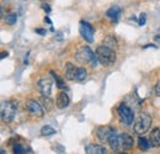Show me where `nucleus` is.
I'll use <instances>...</instances> for the list:
<instances>
[{
  "label": "nucleus",
  "mask_w": 160,
  "mask_h": 154,
  "mask_svg": "<svg viewBox=\"0 0 160 154\" xmlns=\"http://www.w3.org/2000/svg\"><path fill=\"white\" fill-rule=\"evenodd\" d=\"M16 115V106L10 101H5L1 104V120L5 123H10Z\"/></svg>",
  "instance_id": "20e7f679"
},
{
  "label": "nucleus",
  "mask_w": 160,
  "mask_h": 154,
  "mask_svg": "<svg viewBox=\"0 0 160 154\" xmlns=\"http://www.w3.org/2000/svg\"><path fill=\"white\" fill-rule=\"evenodd\" d=\"M120 139H121V147H122V149H124V151L131 149V148L133 147V144H134L133 138L128 135V133H123V135H121Z\"/></svg>",
  "instance_id": "9b49d317"
},
{
  "label": "nucleus",
  "mask_w": 160,
  "mask_h": 154,
  "mask_svg": "<svg viewBox=\"0 0 160 154\" xmlns=\"http://www.w3.org/2000/svg\"><path fill=\"white\" fill-rule=\"evenodd\" d=\"M42 8H43V10H44V11H47V13H51V8H49L47 4H44Z\"/></svg>",
  "instance_id": "cd10ccee"
},
{
  "label": "nucleus",
  "mask_w": 160,
  "mask_h": 154,
  "mask_svg": "<svg viewBox=\"0 0 160 154\" xmlns=\"http://www.w3.org/2000/svg\"><path fill=\"white\" fill-rule=\"evenodd\" d=\"M118 115H120L121 121H122L124 125L129 126V125L133 123L134 115H133V111L129 109L128 105H126V104H121L120 106H118Z\"/></svg>",
  "instance_id": "39448f33"
},
{
  "label": "nucleus",
  "mask_w": 160,
  "mask_h": 154,
  "mask_svg": "<svg viewBox=\"0 0 160 154\" xmlns=\"http://www.w3.org/2000/svg\"><path fill=\"white\" fill-rule=\"evenodd\" d=\"M149 141H150L152 147H154V148L160 147V130L159 128H154V130L150 132V138H149Z\"/></svg>",
  "instance_id": "2eb2a0df"
},
{
  "label": "nucleus",
  "mask_w": 160,
  "mask_h": 154,
  "mask_svg": "<svg viewBox=\"0 0 160 154\" xmlns=\"http://www.w3.org/2000/svg\"><path fill=\"white\" fill-rule=\"evenodd\" d=\"M79 31H80L81 37L85 39V41H88L89 43H91V42L94 41V32H95V31H94V27H92L89 22L81 21V22H80Z\"/></svg>",
  "instance_id": "423d86ee"
},
{
  "label": "nucleus",
  "mask_w": 160,
  "mask_h": 154,
  "mask_svg": "<svg viewBox=\"0 0 160 154\" xmlns=\"http://www.w3.org/2000/svg\"><path fill=\"white\" fill-rule=\"evenodd\" d=\"M36 32H37V33H40L41 36H44V35L47 33V31H46V30H42V28H37V30H36Z\"/></svg>",
  "instance_id": "a878e982"
},
{
  "label": "nucleus",
  "mask_w": 160,
  "mask_h": 154,
  "mask_svg": "<svg viewBox=\"0 0 160 154\" xmlns=\"http://www.w3.org/2000/svg\"><path fill=\"white\" fill-rule=\"evenodd\" d=\"M102 44L106 46V47H110V48L115 49L117 47V41H116L115 37H112V36H107L106 38L103 39V43Z\"/></svg>",
  "instance_id": "6ab92c4d"
},
{
  "label": "nucleus",
  "mask_w": 160,
  "mask_h": 154,
  "mask_svg": "<svg viewBox=\"0 0 160 154\" xmlns=\"http://www.w3.org/2000/svg\"><path fill=\"white\" fill-rule=\"evenodd\" d=\"M155 93H157L158 96H160V83H158L157 86H155Z\"/></svg>",
  "instance_id": "bb28decb"
},
{
  "label": "nucleus",
  "mask_w": 160,
  "mask_h": 154,
  "mask_svg": "<svg viewBox=\"0 0 160 154\" xmlns=\"http://www.w3.org/2000/svg\"><path fill=\"white\" fill-rule=\"evenodd\" d=\"M86 75H88L86 69H85V68H82V67H80V68H78V69H77L75 80H77V81H82V80H85Z\"/></svg>",
  "instance_id": "412c9836"
},
{
  "label": "nucleus",
  "mask_w": 160,
  "mask_h": 154,
  "mask_svg": "<svg viewBox=\"0 0 160 154\" xmlns=\"http://www.w3.org/2000/svg\"><path fill=\"white\" fill-rule=\"evenodd\" d=\"M150 147H152L150 141H148L145 137L140 136L139 138H138V148H139L140 151H148Z\"/></svg>",
  "instance_id": "f3484780"
},
{
  "label": "nucleus",
  "mask_w": 160,
  "mask_h": 154,
  "mask_svg": "<svg viewBox=\"0 0 160 154\" xmlns=\"http://www.w3.org/2000/svg\"><path fill=\"white\" fill-rule=\"evenodd\" d=\"M96 57L99 63L103 67H110L116 62V53L112 48L106 47V46H100L96 49Z\"/></svg>",
  "instance_id": "f03ea898"
},
{
  "label": "nucleus",
  "mask_w": 160,
  "mask_h": 154,
  "mask_svg": "<svg viewBox=\"0 0 160 154\" xmlns=\"http://www.w3.org/2000/svg\"><path fill=\"white\" fill-rule=\"evenodd\" d=\"M113 132H115V130L110 126H100L95 130V133L101 142H108L110 137L113 135Z\"/></svg>",
  "instance_id": "1a4fd4ad"
},
{
  "label": "nucleus",
  "mask_w": 160,
  "mask_h": 154,
  "mask_svg": "<svg viewBox=\"0 0 160 154\" xmlns=\"http://www.w3.org/2000/svg\"><path fill=\"white\" fill-rule=\"evenodd\" d=\"M145 22H147V14L142 13L139 15V21H138V23H139V26H144Z\"/></svg>",
  "instance_id": "393cba45"
},
{
  "label": "nucleus",
  "mask_w": 160,
  "mask_h": 154,
  "mask_svg": "<svg viewBox=\"0 0 160 154\" xmlns=\"http://www.w3.org/2000/svg\"><path fill=\"white\" fill-rule=\"evenodd\" d=\"M14 153H18V154H23V153H26V149L21 146V144H15L14 146Z\"/></svg>",
  "instance_id": "b1692460"
},
{
  "label": "nucleus",
  "mask_w": 160,
  "mask_h": 154,
  "mask_svg": "<svg viewBox=\"0 0 160 154\" xmlns=\"http://www.w3.org/2000/svg\"><path fill=\"white\" fill-rule=\"evenodd\" d=\"M26 109H27V111L32 116L42 117V116L44 115L43 106L41 105L40 102H37L36 100H28V101L26 102Z\"/></svg>",
  "instance_id": "6e6552de"
},
{
  "label": "nucleus",
  "mask_w": 160,
  "mask_h": 154,
  "mask_svg": "<svg viewBox=\"0 0 160 154\" xmlns=\"http://www.w3.org/2000/svg\"><path fill=\"white\" fill-rule=\"evenodd\" d=\"M85 152L89 154H105L106 148L103 146H99V144H89L85 147Z\"/></svg>",
  "instance_id": "4468645a"
},
{
  "label": "nucleus",
  "mask_w": 160,
  "mask_h": 154,
  "mask_svg": "<svg viewBox=\"0 0 160 154\" xmlns=\"http://www.w3.org/2000/svg\"><path fill=\"white\" fill-rule=\"evenodd\" d=\"M69 104H70V97H69V95L65 91H60L59 94H58V96H57V99H56V106L58 109H60V110H63V109L68 107Z\"/></svg>",
  "instance_id": "9d476101"
},
{
  "label": "nucleus",
  "mask_w": 160,
  "mask_h": 154,
  "mask_svg": "<svg viewBox=\"0 0 160 154\" xmlns=\"http://www.w3.org/2000/svg\"><path fill=\"white\" fill-rule=\"evenodd\" d=\"M5 57H8V52H2L1 53V58H5Z\"/></svg>",
  "instance_id": "c756f323"
},
{
  "label": "nucleus",
  "mask_w": 160,
  "mask_h": 154,
  "mask_svg": "<svg viewBox=\"0 0 160 154\" xmlns=\"http://www.w3.org/2000/svg\"><path fill=\"white\" fill-rule=\"evenodd\" d=\"M41 1H44V3H47V1H49V0H41Z\"/></svg>",
  "instance_id": "2f4dec72"
},
{
  "label": "nucleus",
  "mask_w": 160,
  "mask_h": 154,
  "mask_svg": "<svg viewBox=\"0 0 160 154\" xmlns=\"http://www.w3.org/2000/svg\"><path fill=\"white\" fill-rule=\"evenodd\" d=\"M54 133H57V131L53 128V127H51V126H43L42 128H41V135L44 136V137H49V136H53Z\"/></svg>",
  "instance_id": "aec40b11"
},
{
  "label": "nucleus",
  "mask_w": 160,
  "mask_h": 154,
  "mask_svg": "<svg viewBox=\"0 0 160 154\" xmlns=\"http://www.w3.org/2000/svg\"><path fill=\"white\" fill-rule=\"evenodd\" d=\"M155 41H157V42H159V43H160V31L158 32V33H157V36H155Z\"/></svg>",
  "instance_id": "c85d7f7f"
},
{
  "label": "nucleus",
  "mask_w": 160,
  "mask_h": 154,
  "mask_svg": "<svg viewBox=\"0 0 160 154\" xmlns=\"http://www.w3.org/2000/svg\"><path fill=\"white\" fill-rule=\"evenodd\" d=\"M16 20H18V15L15 13H11V14L6 15L5 21H6L8 25H14V23H16Z\"/></svg>",
  "instance_id": "5701e85b"
},
{
  "label": "nucleus",
  "mask_w": 160,
  "mask_h": 154,
  "mask_svg": "<svg viewBox=\"0 0 160 154\" xmlns=\"http://www.w3.org/2000/svg\"><path fill=\"white\" fill-rule=\"evenodd\" d=\"M77 69L75 65L73 63H67L64 67V75L68 80H75V74H77Z\"/></svg>",
  "instance_id": "ddd939ff"
},
{
  "label": "nucleus",
  "mask_w": 160,
  "mask_h": 154,
  "mask_svg": "<svg viewBox=\"0 0 160 154\" xmlns=\"http://www.w3.org/2000/svg\"><path fill=\"white\" fill-rule=\"evenodd\" d=\"M108 144L111 147L112 151H118L121 147V139H120V136L116 133V131L113 132V135L110 137L108 139Z\"/></svg>",
  "instance_id": "dca6fc26"
},
{
  "label": "nucleus",
  "mask_w": 160,
  "mask_h": 154,
  "mask_svg": "<svg viewBox=\"0 0 160 154\" xmlns=\"http://www.w3.org/2000/svg\"><path fill=\"white\" fill-rule=\"evenodd\" d=\"M150 126H152V117L148 114H142L134 122V132L142 136L149 131Z\"/></svg>",
  "instance_id": "7ed1b4c3"
},
{
  "label": "nucleus",
  "mask_w": 160,
  "mask_h": 154,
  "mask_svg": "<svg viewBox=\"0 0 160 154\" xmlns=\"http://www.w3.org/2000/svg\"><path fill=\"white\" fill-rule=\"evenodd\" d=\"M37 86H38V90L42 94V96H49L51 93H52V86H53V83L49 78L44 77L41 78L40 80L37 81Z\"/></svg>",
  "instance_id": "0eeeda50"
},
{
  "label": "nucleus",
  "mask_w": 160,
  "mask_h": 154,
  "mask_svg": "<svg viewBox=\"0 0 160 154\" xmlns=\"http://www.w3.org/2000/svg\"><path fill=\"white\" fill-rule=\"evenodd\" d=\"M74 57L81 64H91L92 67H96L98 62H99L96 54L90 49L89 46H81V47H79L77 49Z\"/></svg>",
  "instance_id": "f257e3e1"
},
{
  "label": "nucleus",
  "mask_w": 160,
  "mask_h": 154,
  "mask_svg": "<svg viewBox=\"0 0 160 154\" xmlns=\"http://www.w3.org/2000/svg\"><path fill=\"white\" fill-rule=\"evenodd\" d=\"M120 15H121V8L117 6V5L111 6V8L107 10V13H106V16H107L108 19L112 20V22H117L118 19H120Z\"/></svg>",
  "instance_id": "f8f14e48"
},
{
  "label": "nucleus",
  "mask_w": 160,
  "mask_h": 154,
  "mask_svg": "<svg viewBox=\"0 0 160 154\" xmlns=\"http://www.w3.org/2000/svg\"><path fill=\"white\" fill-rule=\"evenodd\" d=\"M44 21H46V22H48V23H52V21L48 19V18H44Z\"/></svg>",
  "instance_id": "7c9ffc66"
},
{
  "label": "nucleus",
  "mask_w": 160,
  "mask_h": 154,
  "mask_svg": "<svg viewBox=\"0 0 160 154\" xmlns=\"http://www.w3.org/2000/svg\"><path fill=\"white\" fill-rule=\"evenodd\" d=\"M41 102H42L43 109H46V111H51L53 109V101L49 99V96H42Z\"/></svg>",
  "instance_id": "a211bd4d"
},
{
  "label": "nucleus",
  "mask_w": 160,
  "mask_h": 154,
  "mask_svg": "<svg viewBox=\"0 0 160 154\" xmlns=\"http://www.w3.org/2000/svg\"><path fill=\"white\" fill-rule=\"evenodd\" d=\"M51 75H52V77H53V79L56 80V84H57V86H58L59 89H63V88L65 86L64 81H63V80H62V79H60V78L57 75V73H54L53 70H51Z\"/></svg>",
  "instance_id": "4be33fe9"
}]
</instances>
